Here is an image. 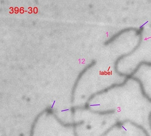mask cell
Returning <instances> with one entry per match:
<instances>
[{"instance_id": "cell-2", "label": "cell", "mask_w": 151, "mask_h": 136, "mask_svg": "<svg viewBox=\"0 0 151 136\" xmlns=\"http://www.w3.org/2000/svg\"><path fill=\"white\" fill-rule=\"evenodd\" d=\"M139 29L136 28L134 27H129L125 28V29H123L120 31L118 33H117L114 35L112 36L107 41L105 42L104 43V45H108L109 44H111L113 42L115 41L116 39L118 38L119 37L121 36V35L123 34L124 33H126V32L131 31H134L136 32V35L138 34Z\"/></svg>"}, {"instance_id": "cell-5", "label": "cell", "mask_w": 151, "mask_h": 136, "mask_svg": "<svg viewBox=\"0 0 151 136\" xmlns=\"http://www.w3.org/2000/svg\"><path fill=\"white\" fill-rule=\"evenodd\" d=\"M148 119H149L150 127V129L151 130V111L149 115V118H148Z\"/></svg>"}, {"instance_id": "cell-1", "label": "cell", "mask_w": 151, "mask_h": 136, "mask_svg": "<svg viewBox=\"0 0 151 136\" xmlns=\"http://www.w3.org/2000/svg\"><path fill=\"white\" fill-rule=\"evenodd\" d=\"M129 80V79L125 78V79L124 81L122 82V83H120V84H114L111 85L109 86V87H107L106 89H104L101 90V91H99L93 94L92 95H91L90 96L89 98L88 99L87 103H86V106L84 107H81V109H87L88 110H89L90 109V106H88L89 103L97 95H101V94L105 93L108 91L112 89H114V88H116V87H122L123 86H124L125 84L127 83L128 81Z\"/></svg>"}, {"instance_id": "cell-3", "label": "cell", "mask_w": 151, "mask_h": 136, "mask_svg": "<svg viewBox=\"0 0 151 136\" xmlns=\"http://www.w3.org/2000/svg\"><path fill=\"white\" fill-rule=\"evenodd\" d=\"M140 38L139 41L138 43H137V45L134 47L133 49L131 51V52L122 55H121L119 57L117 60H116L115 63L114 64V68H118V65L119 62L121 60L123 59L124 58L127 57V56H129L131 55L134 52H135L137 48L139 47L140 44H141V41H142V35L140 36Z\"/></svg>"}, {"instance_id": "cell-4", "label": "cell", "mask_w": 151, "mask_h": 136, "mask_svg": "<svg viewBox=\"0 0 151 136\" xmlns=\"http://www.w3.org/2000/svg\"><path fill=\"white\" fill-rule=\"evenodd\" d=\"M131 79L139 83V85L140 89H141V93L142 94V95L143 96L144 98H146L147 100L149 101L151 103V98L150 97H149V96L147 95V94L146 91H145V89H144L143 84V83L141 81V80L139 79L138 78L134 77H132L131 78Z\"/></svg>"}]
</instances>
